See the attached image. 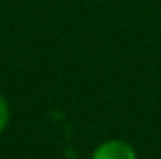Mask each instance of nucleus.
Listing matches in <instances>:
<instances>
[{
    "instance_id": "nucleus-1",
    "label": "nucleus",
    "mask_w": 161,
    "mask_h": 159,
    "mask_svg": "<svg viewBox=\"0 0 161 159\" xmlns=\"http://www.w3.org/2000/svg\"><path fill=\"white\" fill-rule=\"evenodd\" d=\"M90 159H139L133 144L122 139H109L97 144Z\"/></svg>"
},
{
    "instance_id": "nucleus-2",
    "label": "nucleus",
    "mask_w": 161,
    "mask_h": 159,
    "mask_svg": "<svg viewBox=\"0 0 161 159\" xmlns=\"http://www.w3.org/2000/svg\"><path fill=\"white\" fill-rule=\"evenodd\" d=\"M8 123H9V105H8L6 97L0 96V135L4 133Z\"/></svg>"
}]
</instances>
